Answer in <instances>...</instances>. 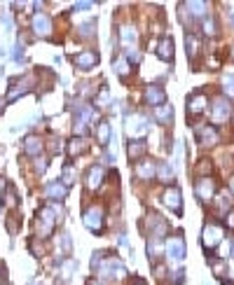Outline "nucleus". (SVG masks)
<instances>
[{"label":"nucleus","instance_id":"28","mask_svg":"<svg viewBox=\"0 0 234 285\" xmlns=\"http://www.w3.org/2000/svg\"><path fill=\"white\" fill-rule=\"evenodd\" d=\"M185 7H188L190 14H192L195 19H204L206 17V10H208V5L206 3H201V0H190Z\"/></svg>","mask_w":234,"mask_h":285},{"label":"nucleus","instance_id":"7","mask_svg":"<svg viewBox=\"0 0 234 285\" xmlns=\"http://www.w3.org/2000/svg\"><path fill=\"white\" fill-rule=\"evenodd\" d=\"M223 236H225V231L218 222H206L204 231H201V243H204L206 250H213V248H218L223 243Z\"/></svg>","mask_w":234,"mask_h":285},{"label":"nucleus","instance_id":"17","mask_svg":"<svg viewBox=\"0 0 234 285\" xmlns=\"http://www.w3.org/2000/svg\"><path fill=\"white\" fill-rule=\"evenodd\" d=\"M120 42H122L124 52H131V50H138V31L134 26H122L120 28Z\"/></svg>","mask_w":234,"mask_h":285},{"label":"nucleus","instance_id":"42","mask_svg":"<svg viewBox=\"0 0 234 285\" xmlns=\"http://www.w3.org/2000/svg\"><path fill=\"white\" fill-rule=\"evenodd\" d=\"M28 248H31V252H33L35 257H42V252H45V250H40V248H38V241H35V239L28 243Z\"/></svg>","mask_w":234,"mask_h":285},{"label":"nucleus","instance_id":"47","mask_svg":"<svg viewBox=\"0 0 234 285\" xmlns=\"http://www.w3.org/2000/svg\"><path fill=\"white\" fill-rule=\"evenodd\" d=\"M3 26H5L7 31L12 28V17H10V14H7V17H3Z\"/></svg>","mask_w":234,"mask_h":285},{"label":"nucleus","instance_id":"44","mask_svg":"<svg viewBox=\"0 0 234 285\" xmlns=\"http://www.w3.org/2000/svg\"><path fill=\"white\" fill-rule=\"evenodd\" d=\"M7 227H10V234H17V229H19V220H17V218H10V220H7Z\"/></svg>","mask_w":234,"mask_h":285},{"label":"nucleus","instance_id":"24","mask_svg":"<svg viewBox=\"0 0 234 285\" xmlns=\"http://www.w3.org/2000/svg\"><path fill=\"white\" fill-rule=\"evenodd\" d=\"M155 122L162 126H169L173 122V108L171 105H159V108H155Z\"/></svg>","mask_w":234,"mask_h":285},{"label":"nucleus","instance_id":"2","mask_svg":"<svg viewBox=\"0 0 234 285\" xmlns=\"http://www.w3.org/2000/svg\"><path fill=\"white\" fill-rule=\"evenodd\" d=\"M127 276V267L120 257H108L99 264V278L103 280H122Z\"/></svg>","mask_w":234,"mask_h":285},{"label":"nucleus","instance_id":"35","mask_svg":"<svg viewBox=\"0 0 234 285\" xmlns=\"http://www.w3.org/2000/svg\"><path fill=\"white\" fill-rule=\"evenodd\" d=\"M216 203H218V208H223L225 213H227V210L232 208V194H229V192H223L220 197L216 199Z\"/></svg>","mask_w":234,"mask_h":285},{"label":"nucleus","instance_id":"23","mask_svg":"<svg viewBox=\"0 0 234 285\" xmlns=\"http://www.w3.org/2000/svg\"><path fill=\"white\" fill-rule=\"evenodd\" d=\"M185 47H188L190 63L199 59V54H201V40H199V35H192V33H190L188 38H185Z\"/></svg>","mask_w":234,"mask_h":285},{"label":"nucleus","instance_id":"21","mask_svg":"<svg viewBox=\"0 0 234 285\" xmlns=\"http://www.w3.org/2000/svg\"><path fill=\"white\" fill-rule=\"evenodd\" d=\"M155 50H157V56H159L162 61H167V63L173 61V40L169 38V35H164V38L157 42Z\"/></svg>","mask_w":234,"mask_h":285},{"label":"nucleus","instance_id":"34","mask_svg":"<svg viewBox=\"0 0 234 285\" xmlns=\"http://www.w3.org/2000/svg\"><path fill=\"white\" fill-rule=\"evenodd\" d=\"M223 93H225V99H232L234 96V73L223 77Z\"/></svg>","mask_w":234,"mask_h":285},{"label":"nucleus","instance_id":"12","mask_svg":"<svg viewBox=\"0 0 234 285\" xmlns=\"http://www.w3.org/2000/svg\"><path fill=\"white\" fill-rule=\"evenodd\" d=\"M162 201L167 208H171L176 215L183 213V194H180L178 187H167L162 194Z\"/></svg>","mask_w":234,"mask_h":285},{"label":"nucleus","instance_id":"18","mask_svg":"<svg viewBox=\"0 0 234 285\" xmlns=\"http://www.w3.org/2000/svg\"><path fill=\"white\" fill-rule=\"evenodd\" d=\"M103 180H106V169L101 164H94L89 171H87V189H99L101 185H103Z\"/></svg>","mask_w":234,"mask_h":285},{"label":"nucleus","instance_id":"40","mask_svg":"<svg viewBox=\"0 0 234 285\" xmlns=\"http://www.w3.org/2000/svg\"><path fill=\"white\" fill-rule=\"evenodd\" d=\"M225 225H227L229 231H234V208H229L227 213H225Z\"/></svg>","mask_w":234,"mask_h":285},{"label":"nucleus","instance_id":"50","mask_svg":"<svg viewBox=\"0 0 234 285\" xmlns=\"http://www.w3.org/2000/svg\"><path fill=\"white\" fill-rule=\"evenodd\" d=\"M87 285H103V283H99V280H91V283H87Z\"/></svg>","mask_w":234,"mask_h":285},{"label":"nucleus","instance_id":"38","mask_svg":"<svg viewBox=\"0 0 234 285\" xmlns=\"http://www.w3.org/2000/svg\"><path fill=\"white\" fill-rule=\"evenodd\" d=\"M5 189H7V206H10V208H17L19 199H17V192H14V187H12V185H7Z\"/></svg>","mask_w":234,"mask_h":285},{"label":"nucleus","instance_id":"32","mask_svg":"<svg viewBox=\"0 0 234 285\" xmlns=\"http://www.w3.org/2000/svg\"><path fill=\"white\" fill-rule=\"evenodd\" d=\"M61 182L66 187H71L73 182H75V166L73 164H66L63 166V171H61Z\"/></svg>","mask_w":234,"mask_h":285},{"label":"nucleus","instance_id":"33","mask_svg":"<svg viewBox=\"0 0 234 285\" xmlns=\"http://www.w3.org/2000/svg\"><path fill=\"white\" fill-rule=\"evenodd\" d=\"M162 243H159V239H150L148 241V255H150V259H157L159 255H162Z\"/></svg>","mask_w":234,"mask_h":285},{"label":"nucleus","instance_id":"20","mask_svg":"<svg viewBox=\"0 0 234 285\" xmlns=\"http://www.w3.org/2000/svg\"><path fill=\"white\" fill-rule=\"evenodd\" d=\"M42 148H45V142H42L40 136H35V133L24 138V152H26L28 157H38V154L42 152Z\"/></svg>","mask_w":234,"mask_h":285},{"label":"nucleus","instance_id":"8","mask_svg":"<svg viewBox=\"0 0 234 285\" xmlns=\"http://www.w3.org/2000/svg\"><path fill=\"white\" fill-rule=\"evenodd\" d=\"M206 108H208V96L204 91H195L188 99V120L192 122L197 117H201L206 112Z\"/></svg>","mask_w":234,"mask_h":285},{"label":"nucleus","instance_id":"5","mask_svg":"<svg viewBox=\"0 0 234 285\" xmlns=\"http://www.w3.org/2000/svg\"><path fill=\"white\" fill-rule=\"evenodd\" d=\"M103 220H106V210L101 208L99 203L89 206V208L84 210V215H82L84 227H87L89 231H94V234H101V231H103Z\"/></svg>","mask_w":234,"mask_h":285},{"label":"nucleus","instance_id":"39","mask_svg":"<svg viewBox=\"0 0 234 285\" xmlns=\"http://www.w3.org/2000/svg\"><path fill=\"white\" fill-rule=\"evenodd\" d=\"M12 56H14V61H17V63H24V59H26V56H24V47H21V42H19L17 47H14Z\"/></svg>","mask_w":234,"mask_h":285},{"label":"nucleus","instance_id":"49","mask_svg":"<svg viewBox=\"0 0 234 285\" xmlns=\"http://www.w3.org/2000/svg\"><path fill=\"white\" fill-rule=\"evenodd\" d=\"M5 110V99H0V112Z\"/></svg>","mask_w":234,"mask_h":285},{"label":"nucleus","instance_id":"31","mask_svg":"<svg viewBox=\"0 0 234 285\" xmlns=\"http://www.w3.org/2000/svg\"><path fill=\"white\" fill-rule=\"evenodd\" d=\"M211 171H213V164L208 159H199V164L195 166V173L199 178H208V176H211Z\"/></svg>","mask_w":234,"mask_h":285},{"label":"nucleus","instance_id":"22","mask_svg":"<svg viewBox=\"0 0 234 285\" xmlns=\"http://www.w3.org/2000/svg\"><path fill=\"white\" fill-rule=\"evenodd\" d=\"M45 194L50 199H54V201H61V199L68 197V187L63 185L61 180H54V182H50V185H45Z\"/></svg>","mask_w":234,"mask_h":285},{"label":"nucleus","instance_id":"14","mask_svg":"<svg viewBox=\"0 0 234 285\" xmlns=\"http://www.w3.org/2000/svg\"><path fill=\"white\" fill-rule=\"evenodd\" d=\"M143 101L152 108H159V105L167 103V91H164L159 84H148L143 91Z\"/></svg>","mask_w":234,"mask_h":285},{"label":"nucleus","instance_id":"48","mask_svg":"<svg viewBox=\"0 0 234 285\" xmlns=\"http://www.w3.org/2000/svg\"><path fill=\"white\" fill-rule=\"evenodd\" d=\"M227 192H229V194H232V197H234V176L229 178V189H227Z\"/></svg>","mask_w":234,"mask_h":285},{"label":"nucleus","instance_id":"41","mask_svg":"<svg viewBox=\"0 0 234 285\" xmlns=\"http://www.w3.org/2000/svg\"><path fill=\"white\" fill-rule=\"evenodd\" d=\"M47 166H50V161L47 159H35V171H38V173H45Z\"/></svg>","mask_w":234,"mask_h":285},{"label":"nucleus","instance_id":"45","mask_svg":"<svg viewBox=\"0 0 234 285\" xmlns=\"http://www.w3.org/2000/svg\"><path fill=\"white\" fill-rule=\"evenodd\" d=\"M91 7H94V3H75V10H91Z\"/></svg>","mask_w":234,"mask_h":285},{"label":"nucleus","instance_id":"26","mask_svg":"<svg viewBox=\"0 0 234 285\" xmlns=\"http://www.w3.org/2000/svg\"><path fill=\"white\" fill-rule=\"evenodd\" d=\"M96 140H99V145H103V148L110 142V122L108 120L99 122V126H96Z\"/></svg>","mask_w":234,"mask_h":285},{"label":"nucleus","instance_id":"16","mask_svg":"<svg viewBox=\"0 0 234 285\" xmlns=\"http://www.w3.org/2000/svg\"><path fill=\"white\" fill-rule=\"evenodd\" d=\"M195 133H197V140H199V145H204V148L218 145V140H220L216 126H197Z\"/></svg>","mask_w":234,"mask_h":285},{"label":"nucleus","instance_id":"19","mask_svg":"<svg viewBox=\"0 0 234 285\" xmlns=\"http://www.w3.org/2000/svg\"><path fill=\"white\" fill-rule=\"evenodd\" d=\"M134 173H136V178H141V180H152V178L157 176V164L152 159H141L138 164H136Z\"/></svg>","mask_w":234,"mask_h":285},{"label":"nucleus","instance_id":"27","mask_svg":"<svg viewBox=\"0 0 234 285\" xmlns=\"http://www.w3.org/2000/svg\"><path fill=\"white\" fill-rule=\"evenodd\" d=\"M87 152V140H84V136H75L68 140V154L71 157H78V154Z\"/></svg>","mask_w":234,"mask_h":285},{"label":"nucleus","instance_id":"51","mask_svg":"<svg viewBox=\"0 0 234 285\" xmlns=\"http://www.w3.org/2000/svg\"><path fill=\"white\" fill-rule=\"evenodd\" d=\"M33 285H45V283H42V280H35V283Z\"/></svg>","mask_w":234,"mask_h":285},{"label":"nucleus","instance_id":"4","mask_svg":"<svg viewBox=\"0 0 234 285\" xmlns=\"http://www.w3.org/2000/svg\"><path fill=\"white\" fill-rule=\"evenodd\" d=\"M185 252H188V248H185V239H183V236H180V234L169 236L167 243H164V255H167L173 264H180L185 259Z\"/></svg>","mask_w":234,"mask_h":285},{"label":"nucleus","instance_id":"25","mask_svg":"<svg viewBox=\"0 0 234 285\" xmlns=\"http://www.w3.org/2000/svg\"><path fill=\"white\" fill-rule=\"evenodd\" d=\"M145 152H148V145H145L143 138H141V140H131V142H129L127 154H129V159H131V161H134V159H143Z\"/></svg>","mask_w":234,"mask_h":285},{"label":"nucleus","instance_id":"52","mask_svg":"<svg viewBox=\"0 0 234 285\" xmlns=\"http://www.w3.org/2000/svg\"><path fill=\"white\" fill-rule=\"evenodd\" d=\"M134 285H145V283H143V280H136V283H134Z\"/></svg>","mask_w":234,"mask_h":285},{"label":"nucleus","instance_id":"46","mask_svg":"<svg viewBox=\"0 0 234 285\" xmlns=\"http://www.w3.org/2000/svg\"><path fill=\"white\" fill-rule=\"evenodd\" d=\"M5 278H7V269H5V264L0 262V283H3Z\"/></svg>","mask_w":234,"mask_h":285},{"label":"nucleus","instance_id":"15","mask_svg":"<svg viewBox=\"0 0 234 285\" xmlns=\"http://www.w3.org/2000/svg\"><path fill=\"white\" fill-rule=\"evenodd\" d=\"M73 63H75L80 70H91V68L99 66V54H96V52H91V50L80 52V54L73 56Z\"/></svg>","mask_w":234,"mask_h":285},{"label":"nucleus","instance_id":"6","mask_svg":"<svg viewBox=\"0 0 234 285\" xmlns=\"http://www.w3.org/2000/svg\"><path fill=\"white\" fill-rule=\"evenodd\" d=\"M232 117V103L225 96H218L211 101V122L213 124H225Z\"/></svg>","mask_w":234,"mask_h":285},{"label":"nucleus","instance_id":"37","mask_svg":"<svg viewBox=\"0 0 234 285\" xmlns=\"http://www.w3.org/2000/svg\"><path fill=\"white\" fill-rule=\"evenodd\" d=\"M204 33L211 35V38H216V35H218V23H216V19H204Z\"/></svg>","mask_w":234,"mask_h":285},{"label":"nucleus","instance_id":"30","mask_svg":"<svg viewBox=\"0 0 234 285\" xmlns=\"http://www.w3.org/2000/svg\"><path fill=\"white\" fill-rule=\"evenodd\" d=\"M112 66H115V73H117L120 77H127V75H129V70H131V68H129L131 63H129V61L124 59V56H117V59L112 61Z\"/></svg>","mask_w":234,"mask_h":285},{"label":"nucleus","instance_id":"13","mask_svg":"<svg viewBox=\"0 0 234 285\" xmlns=\"http://www.w3.org/2000/svg\"><path fill=\"white\" fill-rule=\"evenodd\" d=\"M31 28H33V33L38 35V38H50L52 31H54V23H52V19L47 17V14H35L33 19H31Z\"/></svg>","mask_w":234,"mask_h":285},{"label":"nucleus","instance_id":"3","mask_svg":"<svg viewBox=\"0 0 234 285\" xmlns=\"http://www.w3.org/2000/svg\"><path fill=\"white\" fill-rule=\"evenodd\" d=\"M124 129H127V136L129 138H136V140H141L145 133L150 131V120H148L145 115H141V112H134V115L127 117V122H124Z\"/></svg>","mask_w":234,"mask_h":285},{"label":"nucleus","instance_id":"53","mask_svg":"<svg viewBox=\"0 0 234 285\" xmlns=\"http://www.w3.org/2000/svg\"><path fill=\"white\" fill-rule=\"evenodd\" d=\"M232 26H234V14H232Z\"/></svg>","mask_w":234,"mask_h":285},{"label":"nucleus","instance_id":"10","mask_svg":"<svg viewBox=\"0 0 234 285\" xmlns=\"http://www.w3.org/2000/svg\"><path fill=\"white\" fill-rule=\"evenodd\" d=\"M195 194L201 203H211L216 199V180L211 176L208 178H199L195 182Z\"/></svg>","mask_w":234,"mask_h":285},{"label":"nucleus","instance_id":"54","mask_svg":"<svg viewBox=\"0 0 234 285\" xmlns=\"http://www.w3.org/2000/svg\"><path fill=\"white\" fill-rule=\"evenodd\" d=\"M232 117H234V112H232Z\"/></svg>","mask_w":234,"mask_h":285},{"label":"nucleus","instance_id":"43","mask_svg":"<svg viewBox=\"0 0 234 285\" xmlns=\"http://www.w3.org/2000/svg\"><path fill=\"white\" fill-rule=\"evenodd\" d=\"M61 241H63V246H61V250H63V255H68V252H71V236H68V234H63V239H61Z\"/></svg>","mask_w":234,"mask_h":285},{"label":"nucleus","instance_id":"9","mask_svg":"<svg viewBox=\"0 0 234 285\" xmlns=\"http://www.w3.org/2000/svg\"><path fill=\"white\" fill-rule=\"evenodd\" d=\"M96 117L94 108L91 105H80L78 112H75V124H73V129H75V136H84L87 133V126H89V122Z\"/></svg>","mask_w":234,"mask_h":285},{"label":"nucleus","instance_id":"36","mask_svg":"<svg viewBox=\"0 0 234 285\" xmlns=\"http://www.w3.org/2000/svg\"><path fill=\"white\" fill-rule=\"evenodd\" d=\"M94 31H96V21H87V23H82V26H80V35H82L84 40L94 38Z\"/></svg>","mask_w":234,"mask_h":285},{"label":"nucleus","instance_id":"1","mask_svg":"<svg viewBox=\"0 0 234 285\" xmlns=\"http://www.w3.org/2000/svg\"><path fill=\"white\" fill-rule=\"evenodd\" d=\"M54 227H56L54 208H50V206L40 208L38 215H35V234H38V239H50L54 234Z\"/></svg>","mask_w":234,"mask_h":285},{"label":"nucleus","instance_id":"29","mask_svg":"<svg viewBox=\"0 0 234 285\" xmlns=\"http://www.w3.org/2000/svg\"><path fill=\"white\" fill-rule=\"evenodd\" d=\"M157 178L162 182H171L173 178H176V169H173L171 164H159L157 166Z\"/></svg>","mask_w":234,"mask_h":285},{"label":"nucleus","instance_id":"11","mask_svg":"<svg viewBox=\"0 0 234 285\" xmlns=\"http://www.w3.org/2000/svg\"><path fill=\"white\" fill-rule=\"evenodd\" d=\"M145 229H148L150 239L152 236H155V239H162V236L169 231V225L159 213H148V218H145Z\"/></svg>","mask_w":234,"mask_h":285}]
</instances>
